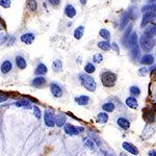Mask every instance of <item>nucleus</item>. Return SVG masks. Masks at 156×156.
Segmentation results:
<instances>
[{
	"mask_svg": "<svg viewBox=\"0 0 156 156\" xmlns=\"http://www.w3.org/2000/svg\"><path fill=\"white\" fill-rule=\"evenodd\" d=\"M12 5L11 0H0V6H2L3 9H9Z\"/></svg>",
	"mask_w": 156,
	"mask_h": 156,
	"instance_id": "e433bc0d",
	"label": "nucleus"
},
{
	"mask_svg": "<svg viewBox=\"0 0 156 156\" xmlns=\"http://www.w3.org/2000/svg\"><path fill=\"white\" fill-rule=\"evenodd\" d=\"M130 94L133 95V96H138V95L140 94V90L138 87H135V85H133V87H130Z\"/></svg>",
	"mask_w": 156,
	"mask_h": 156,
	"instance_id": "f704fd0d",
	"label": "nucleus"
},
{
	"mask_svg": "<svg viewBox=\"0 0 156 156\" xmlns=\"http://www.w3.org/2000/svg\"><path fill=\"white\" fill-rule=\"evenodd\" d=\"M142 12H156V4H154V3H149L148 5L143 6Z\"/></svg>",
	"mask_w": 156,
	"mask_h": 156,
	"instance_id": "7c9ffc66",
	"label": "nucleus"
},
{
	"mask_svg": "<svg viewBox=\"0 0 156 156\" xmlns=\"http://www.w3.org/2000/svg\"><path fill=\"white\" fill-rule=\"evenodd\" d=\"M34 39H36V36H34L32 32H26V34H23L21 37H20V41L26 45L32 44V42L34 41Z\"/></svg>",
	"mask_w": 156,
	"mask_h": 156,
	"instance_id": "6e6552de",
	"label": "nucleus"
},
{
	"mask_svg": "<svg viewBox=\"0 0 156 156\" xmlns=\"http://www.w3.org/2000/svg\"><path fill=\"white\" fill-rule=\"evenodd\" d=\"M148 73V68H140V71H138V75L143 76V75H146Z\"/></svg>",
	"mask_w": 156,
	"mask_h": 156,
	"instance_id": "a19ab883",
	"label": "nucleus"
},
{
	"mask_svg": "<svg viewBox=\"0 0 156 156\" xmlns=\"http://www.w3.org/2000/svg\"><path fill=\"white\" fill-rule=\"evenodd\" d=\"M131 55H132V58L135 59L138 57V55H140V50H138V46L137 45H135L134 47H132L131 48Z\"/></svg>",
	"mask_w": 156,
	"mask_h": 156,
	"instance_id": "72a5a7b5",
	"label": "nucleus"
},
{
	"mask_svg": "<svg viewBox=\"0 0 156 156\" xmlns=\"http://www.w3.org/2000/svg\"><path fill=\"white\" fill-rule=\"evenodd\" d=\"M52 67H53V71L54 72H60L62 69V62L60 59H55L52 64Z\"/></svg>",
	"mask_w": 156,
	"mask_h": 156,
	"instance_id": "a878e982",
	"label": "nucleus"
},
{
	"mask_svg": "<svg viewBox=\"0 0 156 156\" xmlns=\"http://www.w3.org/2000/svg\"><path fill=\"white\" fill-rule=\"evenodd\" d=\"M144 34H146V36L149 37H155L156 36V24H153L148 27V28H146Z\"/></svg>",
	"mask_w": 156,
	"mask_h": 156,
	"instance_id": "412c9836",
	"label": "nucleus"
},
{
	"mask_svg": "<svg viewBox=\"0 0 156 156\" xmlns=\"http://www.w3.org/2000/svg\"><path fill=\"white\" fill-rule=\"evenodd\" d=\"M126 44H127L126 46L130 47V48H132V47H134L135 45H137V34L136 32H131V34H129Z\"/></svg>",
	"mask_w": 156,
	"mask_h": 156,
	"instance_id": "ddd939ff",
	"label": "nucleus"
},
{
	"mask_svg": "<svg viewBox=\"0 0 156 156\" xmlns=\"http://www.w3.org/2000/svg\"><path fill=\"white\" fill-rule=\"evenodd\" d=\"M79 1H80V3H81V4H85L87 2V0H79Z\"/></svg>",
	"mask_w": 156,
	"mask_h": 156,
	"instance_id": "de8ad7c7",
	"label": "nucleus"
},
{
	"mask_svg": "<svg viewBox=\"0 0 156 156\" xmlns=\"http://www.w3.org/2000/svg\"><path fill=\"white\" fill-rule=\"evenodd\" d=\"M140 46L144 51L149 52L154 47V41L152 40V37H149L146 36V34H143L140 39Z\"/></svg>",
	"mask_w": 156,
	"mask_h": 156,
	"instance_id": "7ed1b4c3",
	"label": "nucleus"
},
{
	"mask_svg": "<svg viewBox=\"0 0 156 156\" xmlns=\"http://www.w3.org/2000/svg\"><path fill=\"white\" fill-rule=\"evenodd\" d=\"M140 62L143 65H152L154 62V57L151 54H146L140 58Z\"/></svg>",
	"mask_w": 156,
	"mask_h": 156,
	"instance_id": "4be33fe9",
	"label": "nucleus"
},
{
	"mask_svg": "<svg viewBox=\"0 0 156 156\" xmlns=\"http://www.w3.org/2000/svg\"><path fill=\"white\" fill-rule=\"evenodd\" d=\"M34 117H36L37 120H40V119H41V117H42L41 110H40V108L37 106H36V105L34 106Z\"/></svg>",
	"mask_w": 156,
	"mask_h": 156,
	"instance_id": "4c0bfd02",
	"label": "nucleus"
},
{
	"mask_svg": "<svg viewBox=\"0 0 156 156\" xmlns=\"http://www.w3.org/2000/svg\"><path fill=\"white\" fill-rule=\"evenodd\" d=\"M156 18V14L155 12H147L146 14L144 15L143 17V20H142V23H140V26L144 28V27L147 26L150 22H152L153 20Z\"/></svg>",
	"mask_w": 156,
	"mask_h": 156,
	"instance_id": "423d86ee",
	"label": "nucleus"
},
{
	"mask_svg": "<svg viewBox=\"0 0 156 156\" xmlns=\"http://www.w3.org/2000/svg\"><path fill=\"white\" fill-rule=\"evenodd\" d=\"M7 40V34H4V32H0V46L6 43Z\"/></svg>",
	"mask_w": 156,
	"mask_h": 156,
	"instance_id": "58836bf2",
	"label": "nucleus"
},
{
	"mask_svg": "<svg viewBox=\"0 0 156 156\" xmlns=\"http://www.w3.org/2000/svg\"><path fill=\"white\" fill-rule=\"evenodd\" d=\"M7 99H9V96H7V95L3 94V93H0V103L6 101Z\"/></svg>",
	"mask_w": 156,
	"mask_h": 156,
	"instance_id": "ea45409f",
	"label": "nucleus"
},
{
	"mask_svg": "<svg viewBox=\"0 0 156 156\" xmlns=\"http://www.w3.org/2000/svg\"><path fill=\"white\" fill-rule=\"evenodd\" d=\"M112 48H114L117 52H119V51H120L119 47L117 46V44H115V43H112Z\"/></svg>",
	"mask_w": 156,
	"mask_h": 156,
	"instance_id": "c03bdc74",
	"label": "nucleus"
},
{
	"mask_svg": "<svg viewBox=\"0 0 156 156\" xmlns=\"http://www.w3.org/2000/svg\"><path fill=\"white\" fill-rule=\"evenodd\" d=\"M155 1H156V0H148V2H149V3H154Z\"/></svg>",
	"mask_w": 156,
	"mask_h": 156,
	"instance_id": "09e8293b",
	"label": "nucleus"
},
{
	"mask_svg": "<svg viewBox=\"0 0 156 156\" xmlns=\"http://www.w3.org/2000/svg\"><path fill=\"white\" fill-rule=\"evenodd\" d=\"M95 70H96V68H95L94 64H92V62L87 64L84 67V71H85V73H87V74H92V73H94Z\"/></svg>",
	"mask_w": 156,
	"mask_h": 156,
	"instance_id": "2f4dec72",
	"label": "nucleus"
},
{
	"mask_svg": "<svg viewBox=\"0 0 156 156\" xmlns=\"http://www.w3.org/2000/svg\"><path fill=\"white\" fill-rule=\"evenodd\" d=\"M76 9H75V7L72 5V4H67L66 7H65V15L68 17V18L72 19L74 18L75 16H76Z\"/></svg>",
	"mask_w": 156,
	"mask_h": 156,
	"instance_id": "2eb2a0df",
	"label": "nucleus"
},
{
	"mask_svg": "<svg viewBox=\"0 0 156 156\" xmlns=\"http://www.w3.org/2000/svg\"><path fill=\"white\" fill-rule=\"evenodd\" d=\"M123 149H124L125 151H127L128 153H131V154L133 155H137L138 154V149L135 146H133L131 143H123Z\"/></svg>",
	"mask_w": 156,
	"mask_h": 156,
	"instance_id": "9d476101",
	"label": "nucleus"
},
{
	"mask_svg": "<svg viewBox=\"0 0 156 156\" xmlns=\"http://www.w3.org/2000/svg\"><path fill=\"white\" fill-rule=\"evenodd\" d=\"M15 105H16L17 107L27 108V109H29V108H31V102H30L29 100H27V99L18 100V101H17L16 103H15Z\"/></svg>",
	"mask_w": 156,
	"mask_h": 156,
	"instance_id": "dca6fc26",
	"label": "nucleus"
},
{
	"mask_svg": "<svg viewBox=\"0 0 156 156\" xmlns=\"http://www.w3.org/2000/svg\"><path fill=\"white\" fill-rule=\"evenodd\" d=\"M98 47H99L100 49H102L103 51H108V50L112 48V44L107 41H102V42L98 43Z\"/></svg>",
	"mask_w": 156,
	"mask_h": 156,
	"instance_id": "393cba45",
	"label": "nucleus"
},
{
	"mask_svg": "<svg viewBox=\"0 0 156 156\" xmlns=\"http://www.w3.org/2000/svg\"><path fill=\"white\" fill-rule=\"evenodd\" d=\"M12 64L11 60H9V59L4 60L1 64V67H0V70H1L2 74H7V73H9L12 71Z\"/></svg>",
	"mask_w": 156,
	"mask_h": 156,
	"instance_id": "f8f14e48",
	"label": "nucleus"
},
{
	"mask_svg": "<svg viewBox=\"0 0 156 156\" xmlns=\"http://www.w3.org/2000/svg\"><path fill=\"white\" fill-rule=\"evenodd\" d=\"M50 90H51V94L53 95L55 98H60L62 96V90L56 82H52L50 84Z\"/></svg>",
	"mask_w": 156,
	"mask_h": 156,
	"instance_id": "0eeeda50",
	"label": "nucleus"
},
{
	"mask_svg": "<svg viewBox=\"0 0 156 156\" xmlns=\"http://www.w3.org/2000/svg\"><path fill=\"white\" fill-rule=\"evenodd\" d=\"M66 121H67V117L65 114L58 112V114L55 115V125H56L57 127H62L66 124Z\"/></svg>",
	"mask_w": 156,
	"mask_h": 156,
	"instance_id": "9b49d317",
	"label": "nucleus"
},
{
	"mask_svg": "<svg viewBox=\"0 0 156 156\" xmlns=\"http://www.w3.org/2000/svg\"><path fill=\"white\" fill-rule=\"evenodd\" d=\"M129 19H130V16H129L128 12L123 15L122 18H121V20H120V29H124L125 27H127V24H128Z\"/></svg>",
	"mask_w": 156,
	"mask_h": 156,
	"instance_id": "aec40b11",
	"label": "nucleus"
},
{
	"mask_svg": "<svg viewBox=\"0 0 156 156\" xmlns=\"http://www.w3.org/2000/svg\"><path fill=\"white\" fill-rule=\"evenodd\" d=\"M153 100H154L155 103H156V85L154 87V90H153Z\"/></svg>",
	"mask_w": 156,
	"mask_h": 156,
	"instance_id": "49530a36",
	"label": "nucleus"
},
{
	"mask_svg": "<svg viewBox=\"0 0 156 156\" xmlns=\"http://www.w3.org/2000/svg\"><path fill=\"white\" fill-rule=\"evenodd\" d=\"M15 62H16V66L18 67L20 70L26 69L27 62H26V59H25L24 57L22 56V55H18V56H16V58H15Z\"/></svg>",
	"mask_w": 156,
	"mask_h": 156,
	"instance_id": "4468645a",
	"label": "nucleus"
},
{
	"mask_svg": "<svg viewBox=\"0 0 156 156\" xmlns=\"http://www.w3.org/2000/svg\"><path fill=\"white\" fill-rule=\"evenodd\" d=\"M108 121V115L106 112H100L99 115H97V122L101 123V124H104Z\"/></svg>",
	"mask_w": 156,
	"mask_h": 156,
	"instance_id": "cd10ccee",
	"label": "nucleus"
},
{
	"mask_svg": "<svg viewBox=\"0 0 156 156\" xmlns=\"http://www.w3.org/2000/svg\"><path fill=\"white\" fill-rule=\"evenodd\" d=\"M64 126H65L64 127L65 132H66L68 135H71V136H74V135H78L79 133L83 132V130H84L82 127L73 126L72 124H65Z\"/></svg>",
	"mask_w": 156,
	"mask_h": 156,
	"instance_id": "39448f33",
	"label": "nucleus"
},
{
	"mask_svg": "<svg viewBox=\"0 0 156 156\" xmlns=\"http://www.w3.org/2000/svg\"><path fill=\"white\" fill-rule=\"evenodd\" d=\"M79 81L80 83L83 85L87 90L90 92H95L97 87V83L95 81V79L92 76H90L89 74H85V73H81L79 74Z\"/></svg>",
	"mask_w": 156,
	"mask_h": 156,
	"instance_id": "f257e3e1",
	"label": "nucleus"
},
{
	"mask_svg": "<svg viewBox=\"0 0 156 156\" xmlns=\"http://www.w3.org/2000/svg\"><path fill=\"white\" fill-rule=\"evenodd\" d=\"M27 7H28L29 11L36 12L37 11V0H27Z\"/></svg>",
	"mask_w": 156,
	"mask_h": 156,
	"instance_id": "bb28decb",
	"label": "nucleus"
},
{
	"mask_svg": "<svg viewBox=\"0 0 156 156\" xmlns=\"http://www.w3.org/2000/svg\"><path fill=\"white\" fill-rule=\"evenodd\" d=\"M117 123L122 129L127 130V129H129V127H130V122L126 118H119V119L117 120Z\"/></svg>",
	"mask_w": 156,
	"mask_h": 156,
	"instance_id": "f3484780",
	"label": "nucleus"
},
{
	"mask_svg": "<svg viewBox=\"0 0 156 156\" xmlns=\"http://www.w3.org/2000/svg\"><path fill=\"white\" fill-rule=\"evenodd\" d=\"M48 2L51 5H53V6H56V5H58L59 4V2H60V0H48Z\"/></svg>",
	"mask_w": 156,
	"mask_h": 156,
	"instance_id": "79ce46f5",
	"label": "nucleus"
},
{
	"mask_svg": "<svg viewBox=\"0 0 156 156\" xmlns=\"http://www.w3.org/2000/svg\"><path fill=\"white\" fill-rule=\"evenodd\" d=\"M149 156H156V150L149 151Z\"/></svg>",
	"mask_w": 156,
	"mask_h": 156,
	"instance_id": "a18cd8bd",
	"label": "nucleus"
},
{
	"mask_svg": "<svg viewBox=\"0 0 156 156\" xmlns=\"http://www.w3.org/2000/svg\"><path fill=\"white\" fill-rule=\"evenodd\" d=\"M48 71V69H47V66L44 64H39L36 69V74L37 75H45Z\"/></svg>",
	"mask_w": 156,
	"mask_h": 156,
	"instance_id": "5701e85b",
	"label": "nucleus"
},
{
	"mask_svg": "<svg viewBox=\"0 0 156 156\" xmlns=\"http://www.w3.org/2000/svg\"><path fill=\"white\" fill-rule=\"evenodd\" d=\"M90 101V98L89 96H78L75 98V102L77 103L78 105H87L89 104Z\"/></svg>",
	"mask_w": 156,
	"mask_h": 156,
	"instance_id": "6ab92c4d",
	"label": "nucleus"
},
{
	"mask_svg": "<svg viewBox=\"0 0 156 156\" xmlns=\"http://www.w3.org/2000/svg\"><path fill=\"white\" fill-rule=\"evenodd\" d=\"M101 82L105 87H112L115 84V82H117V75L110 71L102 73Z\"/></svg>",
	"mask_w": 156,
	"mask_h": 156,
	"instance_id": "f03ea898",
	"label": "nucleus"
},
{
	"mask_svg": "<svg viewBox=\"0 0 156 156\" xmlns=\"http://www.w3.org/2000/svg\"><path fill=\"white\" fill-rule=\"evenodd\" d=\"M44 123L47 127L51 128L54 127L55 125V115L54 112L50 109L45 110V114H44Z\"/></svg>",
	"mask_w": 156,
	"mask_h": 156,
	"instance_id": "20e7f679",
	"label": "nucleus"
},
{
	"mask_svg": "<svg viewBox=\"0 0 156 156\" xmlns=\"http://www.w3.org/2000/svg\"><path fill=\"white\" fill-rule=\"evenodd\" d=\"M125 103H126V105L128 107L132 108V109H136L137 106H138L137 100L133 97H128L126 99V101H125Z\"/></svg>",
	"mask_w": 156,
	"mask_h": 156,
	"instance_id": "a211bd4d",
	"label": "nucleus"
},
{
	"mask_svg": "<svg viewBox=\"0 0 156 156\" xmlns=\"http://www.w3.org/2000/svg\"><path fill=\"white\" fill-rule=\"evenodd\" d=\"M15 41H16V39H15L14 37H7V40H6V42L9 43L7 45H12L15 43Z\"/></svg>",
	"mask_w": 156,
	"mask_h": 156,
	"instance_id": "37998d69",
	"label": "nucleus"
},
{
	"mask_svg": "<svg viewBox=\"0 0 156 156\" xmlns=\"http://www.w3.org/2000/svg\"><path fill=\"white\" fill-rule=\"evenodd\" d=\"M2 28H3V27H2V24L0 23V31H1V30H2Z\"/></svg>",
	"mask_w": 156,
	"mask_h": 156,
	"instance_id": "3c124183",
	"label": "nucleus"
},
{
	"mask_svg": "<svg viewBox=\"0 0 156 156\" xmlns=\"http://www.w3.org/2000/svg\"><path fill=\"white\" fill-rule=\"evenodd\" d=\"M120 156H128V155L126 154V153H124V152H123V153H121Z\"/></svg>",
	"mask_w": 156,
	"mask_h": 156,
	"instance_id": "8fccbe9b",
	"label": "nucleus"
},
{
	"mask_svg": "<svg viewBox=\"0 0 156 156\" xmlns=\"http://www.w3.org/2000/svg\"><path fill=\"white\" fill-rule=\"evenodd\" d=\"M84 34V26H78L76 29L74 30V37L77 40H80L82 37V36H83Z\"/></svg>",
	"mask_w": 156,
	"mask_h": 156,
	"instance_id": "b1692460",
	"label": "nucleus"
},
{
	"mask_svg": "<svg viewBox=\"0 0 156 156\" xmlns=\"http://www.w3.org/2000/svg\"><path fill=\"white\" fill-rule=\"evenodd\" d=\"M45 83H46V79H45V77H43V75L34 77L31 81V85L34 87H42L43 85H45Z\"/></svg>",
	"mask_w": 156,
	"mask_h": 156,
	"instance_id": "1a4fd4ad",
	"label": "nucleus"
},
{
	"mask_svg": "<svg viewBox=\"0 0 156 156\" xmlns=\"http://www.w3.org/2000/svg\"><path fill=\"white\" fill-rule=\"evenodd\" d=\"M102 109L106 112H112L115 110V104L112 102H106L102 105Z\"/></svg>",
	"mask_w": 156,
	"mask_h": 156,
	"instance_id": "c85d7f7f",
	"label": "nucleus"
},
{
	"mask_svg": "<svg viewBox=\"0 0 156 156\" xmlns=\"http://www.w3.org/2000/svg\"><path fill=\"white\" fill-rule=\"evenodd\" d=\"M99 36L104 40H108L110 37V32L107 29H101L99 31Z\"/></svg>",
	"mask_w": 156,
	"mask_h": 156,
	"instance_id": "473e14b6",
	"label": "nucleus"
},
{
	"mask_svg": "<svg viewBox=\"0 0 156 156\" xmlns=\"http://www.w3.org/2000/svg\"><path fill=\"white\" fill-rule=\"evenodd\" d=\"M83 142H84V146L87 148H89L90 150H95V149H96V145H95L94 140H90V138H84Z\"/></svg>",
	"mask_w": 156,
	"mask_h": 156,
	"instance_id": "c756f323",
	"label": "nucleus"
},
{
	"mask_svg": "<svg viewBox=\"0 0 156 156\" xmlns=\"http://www.w3.org/2000/svg\"><path fill=\"white\" fill-rule=\"evenodd\" d=\"M102 60H103V55L100 53H96L93 56V62H94L95 64H100Z\"/></svg>",
	"mask_w": 156,
	"mask_h": 156,
	"instance_id": "c9c22d12",
	"label": "nucleus"
}]
</instances>
